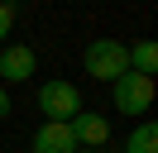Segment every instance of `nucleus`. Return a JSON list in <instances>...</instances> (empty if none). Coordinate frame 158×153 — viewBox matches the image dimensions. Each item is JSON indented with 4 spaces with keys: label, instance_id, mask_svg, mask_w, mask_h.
Returning <instances> with one entry per match:
<instances>
[{
    "label": "nucleus",
    "instance_id": "obj_9",
    "mask_svg": "<svg viewBox=\"0 0 158 153\" xmlns=\"http://www.w3.org/2000/svg\"><path fill=\"white\" fill-rule=\"evenodd\" d=\"M10 34H15V5L0 0V38H10Z\"/></svg>",
    "mask_w": 158,
    "mask_h": 153
},
{
    "label": "nucleus",
    "instance_id": "obj_11",
    "mask_svg": "<svg viewBox=\"0 0 158 153\" xmlns=\"http://www.w3.org/2000/svg\"><path fill=\"white\" fill-rule=\"evenodd\" d=\"M77 153H101V148H77Z\"/></svg>",
    "mask_w": 158,
    "mask_h": 153
},
{
    "label": "nucleus",
    "instance_id": "obj_6",
    "mask_svg": "<svg viewBox=\"0 0 158 153\" xmlns=\"http://www.w3.org/2000/svg\"><path fill=\"white\" fill-rule=\"evenodd\" d=\"M34 153H77V139L62 120H43L34 129Z\"/></svg>",
    "mask_w": 158,
    "mask_h": 153
},
{
    "label": "nucleus",
    "instance_id": "obj_4",
    "mask_svg": "<svg viewBox=\"0 0 158 153\" xmlns=\"http://www.w3.org/2000/svg\"><path fill=\"white\" fill-rule=\"evenodd\" d=\"M67 129H72V139H77V148H101V143L110 139V120L96 115V110H77L67 120Z\"/></svg>",
    "mask_w": 158,
    "mask_h": 153
},
{
    "label": "nucleus",
    "instance_id": "obj_2",
    "mask_svg": "<svg viewBox=\"0 0 158 153\" xmlns=\"http://www.w3.org/2000/svg\"><path fill=\"white\" fill-rule=\"evenodd\" d=\"M110 101H115L120 115H148L153 105V76H139V72H125L110 81Z\"/></svg>",
    "mask_w": 158,
    "mask_h": 153
},
{
    "label": "nucleus",
    "instance_id": "obj_3",
    "mask_svg": "<svg viewBox=\"0 0 158 153\" xmlns=\"http://www.w3.org/2000/svg\"><path fill=\"white\" fill-rule=\"evenodd\" d=\"M39 110L48 115V120H62V124H67L72 115L81 110V91L72 81H58V76H53V81L39 86Z\"/></svg>",
    "mask_w": 158,
    "mask_h": 153
},
{
    "label": "nucleus",
    "instance_id": "obj_7",
    "mask_svg": "<svg viewBox=\"0 0 158 153\" xmlns=\"http://www.w3.org/2000/svg\"><path fill=\"white\" fill-rule=\"evenodd\" d=\"M125 153H158V124L153 120H139L125 139Z\"/></svg>",
    "mask_w": 158,
    "mask_h": 153
},
{
    "label": "nucleus",
    "instance_id": "obj_5",
    "mask_svg": "<svg viewBox=\"0 0 158 153\" xmlns=\"http://www.w3.org/2000/svg\"><path fill=\"white\" fill-rule=\"evenodd\" d=\"M39 72V57H34V48H24V43H10L5 53H0V81H29V76Z\"/></svg>",
    "mask_w": 158,
    "mask_h": 153
},
{
    "label": "nucleus",
    "instance_id": "obj_10",
    "mask_svg": "<svg viewBox=\"0 0 158 153\" xmlns=\"http://www.w3.org/2000/svg\"><path fill=\"white\" fill-rule=\"evenodd\" d=\"M15 110V101H10V91H5V86H0V120H5V115Z\"/></svg>",
    "mask_w": 158,
    "mask_h": 153
},
{
    "label": "nucleus",
    "instance_id": "obj_8",
    "mask_svg": "<svg viewBox=\"0 0 158 153\" xmlns=\"http://www.w3.org/2000/svg\"><path fill=\"white\" fill-rule=\"evenodd\" d=\"M129 72H139V76H153L158 72V43H134L129 48Z\"/></svg>",
    "mask_w": 158,
    "mask_h": 153
},
{
    "label": "nucleus",
    "instance_id": "obj_1",
    "mask_svg": "<svg viewBox=\"0 0 158 153\" xmlns=\"http://www.w3.org/2000/svg\"><path fill=\"white\" fill-rule=\"evenodd\" d=\"M81 67H86L91 81H115V76L129 72V48L120 38H91L86 53H81Z\"/></svg>",
    "mask_w": 158,
    "mask_h": 153
}]
</instances>
